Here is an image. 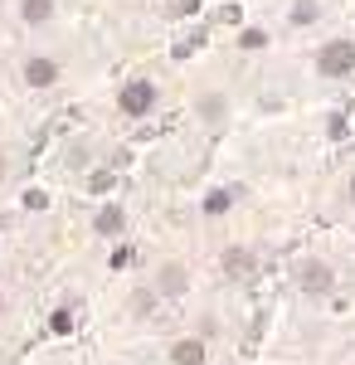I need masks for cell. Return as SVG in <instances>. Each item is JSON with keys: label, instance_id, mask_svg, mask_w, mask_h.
Returning a JSON list of instances; mask_svg holds the SVG:
<instances>
[{"label": "cell", "instance_id": "obj_1", "mask_svg": "<svg viewBox=\"0 0 355 365\" xmlns=\"http://www.w3.org/2000/svg\"><path fill=\"white\" fill-rule=\"evenodd\" d=\"M317 73H326V78H346V73H355V44L351 39H331V44H321Z\"/></svg>", "mask_w": 355, "mask_h": 365}, {"label": "cell", "instance_id": "obj_2", "mask_svg": "<svg viewBox=\"0 0 355 365\" xmlns=\"http://www.w3.org/2000/svg\"><path fill=\"white\" fill-rule=\"evenodd\" d=\"M122 113L127 117H146L156 108V83H146V78H132V83H122Z\"/></svg>", "mask_w": 355, "mask_h": 365}, {"label": "cell", "instance_id": "obj_3", "mask_svg": "<svg viewBox=\"0 0 355 365\" xmlns=\"http://www.w3.org/2000/svg\"><path fill=\"white\" fill-rule=\"evenodd\" d=\"M297 273H302V287H307V292H331V282H336L331 263H317V258H307Z\"/></svg>", "mask_w": 355, "mask_h": 365}, {"label": "cell", "instance_id": "obj_4", "mask_svg": "<svg viewBox=\"0 0 355 365\" xmlns=\"http://www.w3.org/2000/svg\"><path fill=\"white\" fill-rule=\"evenodd\" d=\"M25 83L29 88H54L58 83V63L54 58H29L25 63Z\"/></svg>", "mask_w": 355, "mask_h": 365}, {"label": "cell", "instance_id": "obj_5", "mask_svg": "<svg viewBox=\"0 0 355 365\" xmlns=\"http://www.w3.org/2000/svg\"><path fill=\"white\" fill-rule=\"evenodd\" d=\"M170 365H205V341L200 336H185L170 346Z\"/></svg>", "mask_w": 355, "mask_h": 365}, {"label": "cell", "instance_id": "obj_6", "mask_svg": "<svg viewBox=\"0 0 355 365\" xmlns=\"http://www.w3.org/2000/svg\"><path fill=\"white\" fill-rule=\"evenodd\" d=\"M156 287H161L165 297H180V292L190 287V273H185L180 263H165V268H161V278H156Z\"/></svg>", "mask_w": 355, "mask_h": 365}, {"label": "cell", "instance_id": "obj_7", "mask_svg": "<svg viewBox=\"0 0 355 365\" xmlns=\"http://www.w3.org/2000/svg\"><path fill=\"white\" fill-rule=\"evenodd\" d=\"M93 225H98V234H122V225H127V215H122V205H103Z\"/></svg>", "mask_w": 355, "mask_h": 365}, {"label": "cell", "instance_id": "obj_8", "mask_svg": "<svg viewBox=\"0 0 355 365\" xmlns=\"http://www.w3.org/2000/svg\"><path fill=\"white\" fill-rule=\"evenodd\" d=\"M20 15H25V25H44V20L54 15V0H25Z\"/></svg>", "mask_w": 355, "mask_h": 365}, {"label": "cell", "instance_id": "obj_9", "mask_svg": "<svg viewBox=\"0 0 355 365\" xmlns=\"http://www.w3.org/2000/svg\"><path fill=\"white\" fill-rule=\"evenodd\" d=\"M248 268H253L248 249H224V273H248Z\"/></svg>", "mask_w": 355, "mask_h": 365}, {"label": "cell", "instance_id": "obj_10", "mask_svg": "<svg viewBox=\"0 0 355 365\" xmlns=\"http://www.w3.org/2000/svg\"><path fill=\"white\" fill-rule=\"evenodd\" d=\"M234 200H239V190H210V195H205V215H224Z\"/></svg>", "mask_w": 355, "mask_h": 365}, {"label": "cell", "instance_id": "obj_11", "mask_svg": "<svg viewBox=\"0 0 355 365\" xmlns=\"http://www.w3.org/2000/svg\"><path fill=\"white\" fill-rule=\"evenodd\" d=\"M292 20H297V25H312V20H317V0H297V5H292Z\"/></svg>", "mask_w": 355, "mask_h": 365}, {"label": "cell", "instance_id": "obj_12", "mask_svg": "<svg viewBox=\"0 0 355 365\" xmlns=\"http://www.w3.org/2000/svg\"><path fill=\"white\" fill-rule=\"evenodd\" d=\"M49 327H54L58 336H68V331H73V312H68V307H58L54 317H49Z\"/></svg>", "mask_w": 355, "mask_h": 365}, {"label": "cell", "instance_id": "obj_13", "mask_svg": "<svg viewBox=\"0 0 355 365\" xmlns=\"http://www.w3.org/2000/svg\"><path fill=\"white\" fill-rule=\"evenodd\" d=\"M263 44H268L263 29H244V34H239V49H263Z\"/></svg>", "mask_w": 355, "mask_h": 365}, {"label": "cell", "instance_id": "obj_14", "mask_svg": "<svg viewBox=\"0 0 355 365\" xmlns=\"http://www.w3.org/2000/svg\"><path fill=\"white\" fill-rule=\"evenodd\" d=\"M200 113L210 117V122H219V117H224V98H205V103H200Z\"/></svg>", "mask_w": 355, "mask_h": 365}, {"label": "cell", "instance_id": "obj_15", "mask_svg": "<svg viewBox=\"0 0 355 365\" xmlns=\"http://www.w3.org/2000/svg\"><path fill=\"white\" fill-rule=\"evenodd\" d=\"M0 317H5V292H0Z\"/></svg>", "mask_w": 355, "mask_h": 365}, {"label": "cell", "instance_id": "obj_16", "mask_svg": "<svg viewBox=\"0 0 355 365\" xmlns=\"http://www.w3.org/2000/svg\"><path fill=\"white\" fill-rule=\"evenodd\" d=\"M0 175H5V156H0Z\"/></svg>", "mask_w": 355, "mask_h": 365}, {"label": "cell", "instance_id": "obj_17", "mask_svg": "<svg viewBox=\"0 0 355 365\" xmlns=\"http://www.w3.org/2000/svg\"><path fill=\"white\" fill-rule=\"evenodd\" d=\"M351 200H355V180H351Z\"/></svg>", "mask_w": 355, "mask_h": 365}]
</instances>
